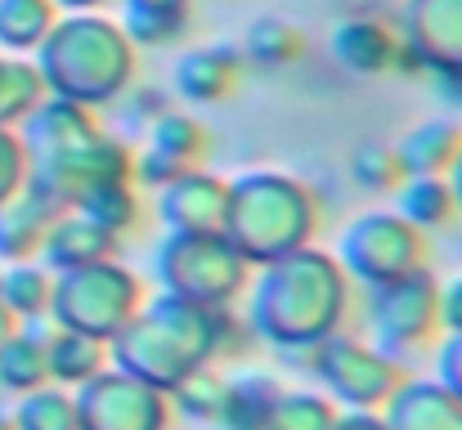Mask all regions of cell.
Returning a JSON list of instances; mask_svg holds the SVG:
<instances>
[{
  "label": "cell",
  "instance_id": "6da1fadb",
  "mask_svg": "<svg viewBox=\"0 0 462 430\" xmlns=\"http://www.w3.org/2000/svg\"><path fill=\"white\" fill-rule=\"evenodd\" d=\"M350 309V287L337 256L297 247L261 270L247 300V323L279 350H314Z\"/></svg>",
  "mask_w": 462,
  "mask_h": 430
},
{
  "label": "cell",
  "instance_id": "7a4b0ae2",
  "mask_svg": "<svg viewBox=\"0 0 462 430\" xmlns=\"http://www.w3.org/2000/svg\"><path fill=\"white\" fill-rule=\"evenodd\" d=\"M229 341V314L180 300L162 291L135 309V318L108 341V359L117 372H131L157 390H171L193 368L211 363Z\"/></svg>",
  "mask_w": 462,
  "mask_h": 430
},
{
  "label": "cell",
  "instance_id": "3957f363",
  "mask_svg": "<svg viewBox=\"0 0 462 430\" xmlns=\"http://www.w3.org/2000/svg\"><path fill=\"white\" fill-rule=\"evenodd\" d=\"M41 50V81L45 90L77 99L86 108L108 104L126 90L131 72H135V50L131 36L122 27H113L108 18L95 14H72V18H54L50 36L36 45Z\"/></svg>",
  "mask_w": 462,
  "mask_h": 430
},
{
  "label": "cell",
  "instance_id": "277c9868",
  "mask_svg": "<svg viewBox=\"0 0 462 430\" xmlns=\"http://www.w3.org/2000/svg\"><path fill=\"white\" fill-rule=\"evenodd\" d=\"M314 229H319V206L306 184H297L292 175L256 170L229 184L220 233L247 265H270L297 247H310Z\"/></svg>",
  "mask_w": 462,
  "mask_h": 430
},
{
  "label": "cell",
  "instance_id": "5b68a950",
  "mask_svg": "<svg viewBox=\"0 0 462 430\" xmlns=\"http://www.w3.org/2000/svg\"><path fill=\"white\" fill-rule=\"evenodd\" d=\"M140 305H144L140 274L126 270V265H117L113 256L108 261H95V265H81V270H63L54 291H50L54 327L95 336L104 345L135 318Z\"/></svg>",
  "mask_w": 462,
  "mask_h": 430
},
{
  "label": "cell",
  "instance_id": "8992f818",
  "mask_svg": "<svg viewBox=\"0 0 462 430\" xmlns=\"http://www.w3.org/2000/svg\"><path fill=\"white\" fill-rule=\"evenodd\" d=\"M153 274L162 291L225 309L247 287V261L225 242V233H171L153 256Z\"/></svg>",
  "mask_w": 462,
  "mask_h": 430
},
{
  "label": "cell",
  "instance_id": "52a82bcc",
  "mask_svg": "<svg viewBox=\"0 0 462 430\" xmlns=\"http://www.w3.org/2000/svg\"><path fill=\"white\" fill-rule=\"evenodd\" d=\"M337 265L346 270V279L364 287L395 283L404 274L427 270V238L404 215L368 211L355 224H346V233L337 242Z\"/></svg>",
  "mask_w": 462,
  "mask_h": 430
},
{
  "label": "cell",
  "instance_id": "ba28073f",
  "mask_svg": "<svg viewBox=\"0 0 462 430\" xmlns=\"http://www.w3.org/2000/svg\"><path fill=\"white\" fill-rule=\"evenodd\" d=\"M310 363H314V377L323 381V390L332 399H341L346 408H382L395 395V386L404 381L395 354L364 345L355 336H337V332L310 350Z\"/></svg>",
  "mask_w": 462,
  "mask_h": 430
},
{
  "label": "cell",
  "instance_id": "9c48e42d",
  "mask_svg": "<svg viewBox=\"0 0 462 430\" xmlns=\"http://www.w3.org/2000/svg\"><path fill=\"white\" fill-rule=\"evenodd\" d=\"M77 430H171V399L149 381L104 368L77 386Z\"/></svg>",
  "mask_w": 462,
  "mask_h": 430
},
{
  "label": "cell",
  "instance_id": "30bf717a",
  "mask_svg": "<svg viewBox=\"0 0 462 430\" xmlns=\"http://www.w3.org/2000/svg\"><path fill=\"white\" fill-rule=\"evenodd\" d=\"M436 291H440V283L427 270L404 274L395 283L368 287V327L377 336V350L404 354V350L431 341V332L440 327Z\"/></svg>",
  "mask_w": 462,
  "mask_h": 430
},
{
  "label": "cell",
  "instance_id": "8fae6325",
  "mask_svg": "<svg viewBox=\"0 0 462 430\" xmlns=\"http://www.w3.org/2000/svg\"><path fill=\"white\" fill-rule=\"evenodd\" d=\"M225 202H229V184L220 175H207L193 166L162 188L157 215H162V224H171V233H220Z\"/></svg>",
  "mask_w": 462,
  "mask_h": 430
},
{
  "label": "cell",
  "instance_id": "7c38bea8",
  "mask_svg": "<svg viewBox=\"0 0 462 430\" xmlns=\"http://www.w3.org/2000/svg\"><path fill=\"white\" fill-rule=\"evenodd\" d=\"M404 45L427 72H462V0H409Z\"/></svg>",
  "mask_w": 462,
  "mask_h": 430
},
{
  "label": "cell",
  "instance_id": "4fadbf2b",
  "mask_svg": "<svg viewBox=\"0 0 462 430\" xmlns=\"http://www.w3.org/2000/svg\"><path fill=\"white\" fill-rule=\"evenodd\" d=\"M99 135V122L86 104L77 99H41L27 117H23V143H27V157H54V152H68L77 143H90Z\"/></svg>",
  "mask_w": 462,
  "mask_h": 430
},
{
  "label": "cell",
  "instance_id": "5bb4252c",
  "mask_svg": "<svg viewBox=\"0 0 462 430\" xmlns=\"http://www.w3.org/2000/svg\"><path fill=\"white\" fill-rule=\"evenodd\" d=\"M382 408L386 430H462V399L440 381H400Z\"/></svg>",
  "mask_w": 462,
  "mask_h": 430
},
{
  "label": "cell",
  "instance_id": "9a60e30c",
  "mask_svg": "<svg viewBox=\"0 0 462 430\" xmlns=\"http://www.w3.org/2000/svg\"><path fill=\"white\" fill-rule=\"evenodd\" d=\"M243 81V54L234 45H198L175 63V90L189 104L229 99Z\"/></svg>",
  "mask_w": 462,
  "mask_h": 430
},
{
  "label": "cell",
  "instance_id": "2e32d148",
  "mask_svg": "<svg viewBox=\"0 0 462 430\" xmlns=\"http://www.w3.org/2000/svg\"><path fill=\"white\" fill-rule=\"evenodd\" d=\"M117 252V233L99 229L90 215L81 211H63L50 220L45 238H41V256L50 270H81V265H95V261H108Z\"/></svg>",
  "mask_w": 462,
  "mask_h": 430
},
{
  "label": "cell",
  "instance_id": "e0dca14e",
  "mask_svg": "<svg viewBox=\"0 0 462 430\" xmlns=\"http://www.w3.org/2000/svg\"><path fill=\"white\" fill-rule=\"evenodd\" d=\"M395 45H400V36L382 18H350L332 32V54L359 77L386 72L395 59Z\"/></svg>",
  "mask_w": 462,
  "mask_h": 430
},
{
  "label": "cell",
  "instance_id": "ac0fdd59",
  "mask_svg": "<svg viewBox=\"0 0 462 430\" xmlns=\"http://www.w3.org/2000/svg\"><path fill=\"white\" fill-rule=\"evenodd\" d=\"M45 336H50V327H45L41 318H27L23 327H14V332L0 341V386H5V390L27 395V390H36V386L50 381Z\"/></svg>",
  "mask_w": 462,
  "mask_h": 430
},
{
  "label": "cell",
  "instance_id": "d6986e66",
  "mask_svg": "<svg viewBox=\"0 0 462 430\" xmlns=\"http://www.w3.org/2000/svg\"><path fill=\"white\" fill-rule=\"evenodd\" d=\"M458 152H462V126L458 122H440V117L413 126L400 140V148H395L404 179L409 175H449V166L458 161Z\"/></svg>",
  "mask_w": 462,
  "mask_h": 430
},
{
  "label": "cell",
  "instance_id": "ffe728a7",
  "mask_svg": "<svg viewBox=\"0 0 462 430\" xmlns=\"http://www.w3.org/2000/svg\"><path fill=\"white\" fill-rule=\"evenodd\" d=\"M104 363H108L104 341L81 336V332H68V327H50V336H45L50 381H59V386H81V381H90L95 372H104Z\"/></svg>",
  "mask_w": 462,
  "mask_h": 430
},
{
  "label": "cell",
  "instance_id": "44dd1931",
  "mask_svg": "<svg viewBox=\"0 0 462 430\" xmlns=\"http://www.w3.org/2000/svg\"><path fill=\"white\" fill-rule=\"evenodd\" d=\"M301 54H306V32L279 14H261L243 32V59H252L261 68H288Z\"/></svg>",
  "mask_w": 462,
  "mask_h": 430
},
{
  "label": "cell",
  "instance_id": "7402d4cb",
  "mask_svg": "<svg viewBox=\"0 0 462 430\" xmlns=\"http://www.w3.org/2000/svg\"><path fill=\"white\" fill-rule=\"evenodd\" d=\"M279 395V381L265 377V372H243L234 381H225V404H220V417L216 426L225 430H261L270 417V404Z\"/></svg>",
  "mask_w": 462,
  "mask_h": 430
},
{
  "label": "cell",
  "instance_id": "603a6c76",
  "mask_svg": "<svg viewBox=\"0 0 462 430\" xmlns=\"http://www.w3.org/2000/svg\"><path fill=\"white\" fill-rule=\"evenodd\" d=\"M395 202H400V215H404L413 229H440V224H449V215L458 211L454 188H449L445 175H409V179H400Z\"/></svg>",
  "mask_w": 462,
  "mask_h": 430
},
{
  "label": "cell",
  "instance_id": "cb8c5ba5",
  "mask_svg": "<svg viewBox=\"0 0 462 430\" xmlns=\"http://www.w3.org/2000/svg\"><path fill=\"white\" fill-rule=\"evenodd\" d=\"M45 229H50V215H45L27 193H18V197L0 202V261H9V265H14V261L36 256V252H41Z\"/></svg>",
  "mask_w": 462,
  "mask_h": 430
},
{
  "label": "cell",
  "instance_id": "d4e9b609",
  "mask_svg": "<svg viewBox=\"0 0 462 430\" xmlns=\"http://www.w3.org/2000/svg\"><path fill=\"white\" fill-rule=\"evenodd\" d=\"M54 18H59L54 0H0V50L14 54L36 50L50 36Z\"/></svg>",
  "mask_w": 462,
  "mask_h": 430
},
{
  "label": "cell",
  "instance_id": "484cf974",
  "mask_svg": "<svg viewBox=\"0 0 462 430\" xmlns=\"http://www.w3.org/2000/svg\"><path fill=\"white\" fill-rule=\"evenodd\" d=\"M207 126L193 117V113H175V108H166L162 117L149 122V148L157 152H166L171 161H180V166H202V157H207Z\"/></svg>",
  "mask_w": 462,
  "mask_h": 430
},
{
  "label": "cell",
  "instance_id": "4316f807",
  "mask_svg": "<svg viewBox=\"0 0 462 430\" xmlns=\"http://www.w3.org/2000/svg\"><path fill=\"white\" fill-rule=\"evenodd\" d=\"M50 291H54V279L41 265H32V261H14L0 274V305L14 318H23V323L50 314Z\"/></svg>",
  "mask_w": 462,
  "mask_h": 430
},
{
  "label": "cell",
  "instance_id": "83f0119b",
  "mask_svg": "<svg viewBox=\"0 0 462 430\" xmlns=\"http://www.w3.org/2000/svg\"><path fill=\"white\" fill-rule=\"evenodd\" d=\"M72 211L90 215L99 229H108V233H117V238H122L126 229L140 224V197H135L131 179H117V184H99V188H90L86 197H77Z\"/></svg>",
  "mask_w": 462,
  "mask_h": 430
},
{
  "label": "cell",
  "instance_id": "f1b7e54d",
  "mask_svg": "<svg viewBox=\"0 0 462 430\" xmlns=\"http://www.w3.org/2000/svg\"><path fill=\"white\" fill-rule=\"evenodd\" d=\"M166 395H171V408L184 413L189 422H216L220 417V404H225V377L211 363H202L189 377H180Z\"/></svg>",
  "mask_w": 462,
  "mask_h": 430
},
{
  "label": "cell",
  "instance_id": "f546056e",
  "mask_svg": "<svg viewBox=\"0 0 462 430\" xmlns=\"http://www.w3.org/2000/svg\"><path fill=\"white\" fill-rule=\"evenodd\" d=\"M41 99H45L41 72L32 63H23V59H5L0 54V126L23 122Z\"/></svg>",
  "mask_w": 462,
  "mask_h": 430
},
{
  "label": "cell",
  "instance_id": "4dcf8cb0",
  "mask_svg": "<svg viewBox=\"0 0 462 430\" xmlns=\"http://www.w3.org/2000/svg\"><path fill=\"white\" fill-rule=\"evenodd\" d=\"M332 422H337V408H332L323 395H310V390H279L261 430H332Z\"/></svg>",
  "mask_w": 462,
  "mask_h": 430
},
{
  "label": "cell",
  "instance_id": "1f68e13d",
  "mask_svg": "<svg viewBox=\"0 0 462 430\" xmlns=\"http://www.w3.org/2000/svg\"><path fill=\"white\" fill-rule=\"evenodd\" d=\"M14 430H77V404L59 386H36L18 399Z\"/></svg>",
  "mask_w": 462,
  "mask_h": 430
},
{
  "label": "cell",
  "instance_id": "d6a6232c",
  "mask_svg": "<svg viewBox=\"0 0 462 430\" xmlns=\"http://www.w3.org/2000/svg\"><path fill=\"white\" fill-rule=\"evenodd\" d=\"M350 175H355V184L368 188V193H395L400 179H404L395 148H386V143H377V140H364L350 152Z\"/></svg>",
  "mask_w": 462,
  "mask_h": 430
},
{
  "label": "cell",
  "instance_id": "836d02e7",
  "mask_svg": "<svg viewBox=\"0 0 462 430\" xmlns=\"http://www.w3.org/2000/svg\"><path fill=\"white\" fill-rule=\"evenodd\" d=\"M189 32V14H131L126 9V36L131 45H171Z\"/></svg>",
  "mask_w": 462,
  "mask_h": 430
},
{
  "label": "cell",
  "instance_id": "e575fe53",
  "mask_svg": "<svg viewBox=\"0 0 462 430\" xmlns=\"http://www.w3.org/2000/svg\"><path fill=\"white\" fill-rule=\"evenodd\" d=\"M27 170H32L27 143L18 140L9 126H0V202H9V197H18V193H23Z\"/></svg>",
  "mask_w": 462,
  "mask_h": 430
},
{
  "label": "cell",
  "instance_id": "d590c367",
  "mask_svg": "<svg viewBox=\"0 0 462 430\" xmlns=\"http://www.w3.org/2000/svg\"><path fill=\"white\" fill-rule=\"evenodd\" d=\"M436 372H440V386H445L454 399H462V332H449V341L440 345Z\"/></svg>",
  "mask_w": 462,
  "mask_h": 430
},
{
  "label": "cell",
  "instance_id": "8d00e7d4",
  "mask_svg": "<svg viewBox=\"0 0 462 430\" xmlns=\"http://www.w3.org/2000/svg\"><path fill=\"white\" fill-rule=\"evenodd\" d=\"M436 314L445 332H462V274H454L449 283H440L436 291Z\"/></svg>",
  "mask_w": 462,
  "mask_h": 430
},
{
  "label": "cell",
  "instance_id": "74e56055",
  "mask_svg": "<svg viewBox=\"0 0 462 430\" xmlns=\"http://www.w3.org/2000/svg\"><path fill=\"white\" fill-rule=\"evenodd\" d=\"M332 430H386V422L373 408H350V413H337Z\"/></svg>",
  "mask_w": 462,
  "mask_h": 430
},
{
  "label": "cell",
  "instance_id": "f35d334b",
  "mask_svg": "<svg viewBox=\"0 0 462 430\" xmlns=\"http://www.w3.org/2000/svg\"><path fill=\"white\" fill-rule=\"evenodd\" d=\"M131 14H189V0H126Z\"/></svg>",
  "mask_w": 462,
  "mask_h": 430
},
{
  "label": "cell",
  "instance_id": "ab89813d",
  "mask_svg": "<svg viewBox=\"0 0 462 430\" xmlns=\"http://www.w3.org/2000/svg\"><path fill=\"white\" fill-rule=\"evenodd\" d=\"M436 90H440V99L462 108V72H436Z\"/></svg>",
  "mask_w": 462,
  "mask_h": 430
},
{
  "label": "cell",
  "instance_id": "60d3db41",
  "mask_svg": "<svg viewBox=\"0 0 462 430\" xmlns=\"http://www.w3.org/2000/svg\"><path fill=\"white\" fill-rule=\"evenodd\" d=\"M108 0H54V9H72V14H90V9H104Z\"/></svg>",
  "mask_w": 462,
  "mask_h": 430
},
{
  "label": "cell",
  "instance_id": "b9f144b4",
  "mask_svg": "<svg viewBox=\"0 0 462 430\" xmlns=\"http://www.w3.org/2000/svg\"><path fill=\"white\" fill-rule=\"evenodd\" d=\"M449 188H454V202L462 206V152H458V161L449 166Z\"/></svg>",
  "mask_w": 462,
  "mask_h": 430
},
{
  "label": "cell",
  "instance_id": "7bdbcfd3",
  "mask_svg": "<svg viewBox=\"0 0 462 430\" xmlns=\"http://www.w3.org/2000/svg\"><path fill=\"white\" fill-rule=\"evenodd\" d=\"M9 332H14V314H9V309H5V305H0V341H5V336H9Z\"/></svg>",
  "mask_w": 462,
  "mask_h": 430
},
{
  "label": "cell",
  "instance_id": "ee69618b",
  "mask_svg": "<svg viewBox=\"0 0 462 430\" xmlns=\"http://www.w3.org/2000/svg\"><path fill=\"white\" fill-rule=\"evenodd\" d=\"M0 430H14V417H9V413H0Z\"/></svg>",
  "mask_w": 462,
  "mask_h": 430
}]
</instances>
